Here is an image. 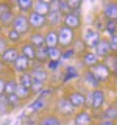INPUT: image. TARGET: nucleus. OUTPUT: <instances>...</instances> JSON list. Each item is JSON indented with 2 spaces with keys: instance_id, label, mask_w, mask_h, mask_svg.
I'll return each instance as SVG.
<instances>
[{
  "instance_id": "obj_1",
  "label": "nucleus",
  "mask_w": 117,
  "mask_h": 125,
  "mask_svg": "<svg viewBox=\"0 0 117 125\" xmlns=\"http://www.w3.org/2000/svg\"><path fill=\"white\" fill-rule=\"evenodd\" d=\"M56 33H58V44L61 47H69L75 41V33H73V30H70L64 25H62Z\"/></svg>"
},
{
  "instance_id": "obj_2",
  "label": "nucleus",
  "mask_w": 117,
  "mask_h": 125,
  "mask_svg": "<svg viewBox=\"0 0 117 125\" xmlns=\"http://www.w3.org/2000/svg\"><path fill=\"white\" fill-rule=\"evenodd\" d=\"M11 27H13L14 31H17L19 34H25L30 31V23H28V17L25 14H17L13 17V22H11Z\"/></svg>"
},
{
  "instance_id": "obj_3",
  "label": "nucleus",
  "mask_w": 117,
  "mask_h": 125,
  "mask_svg": "<svg viewBox=\"0 0 117 125\" xmlns=\"http://www.w3.org/2000/svg\"><path fill=\"white\" fill-rule=\"evenodd\" d=\"M89 72H91L92 75L100 81V83H105V81H108L109 77H111V72H109V69L105 66V62H98V64L92 66V67L89 69Z\"/></svg>"
},
{
  "instance_id": "obj_4",
  "label": "nucleus",
  "mask_w": 117,
  "mask_h": 125,
  "mask_svg": "<svg viewBox=\"0 0 117 125\" xmlns=\"http://www.w3.org/2000/svg\"><path fill=\"white\" fill-rule=\"evenodd\" d=\"M62 25L67 27L70 30L80 28L81 25V17H80V11H70L62 17Z\"/></svg>"
},
{
  "instance_id": "obj_5",
  "label": "nucleus",
  "mask_w": 117,
  "mask_h": 125,
  "mask_svg": "<svg viewBox=\"0 0 117 125\" xmlns=\"http://www.w3.org/2000/svg\"><path fill=\"white\" fill-rule=\"evenodd\" d=\"M28 23H30V28H34V31H41L44 27H47V17L31 11L28 14Z\"/></svg>"
},
{
  "instance_id": "obj_6",
  "label": "nucleus",
  "mask_w": 117,
  "mask_h": 125,
  "mask_svg": "<svg viewBox=\"0 0 117 125\" xmlns=\"http://www.w3.org/2000/svg\"><path fill=\"white\" fill-rule=\"evenodd\" d=\"M83 42L86 44V47H95L100 42V33L94 28H88L84 31V36H83Z\"/></svg>"
},
{
  "instance_id": "obj_7",
  "label": "nucleus",
  "mask_w": 117,
  "mask_h": 125,
  "mask_svg": "<svg viewBox=\"0 0 117 125\" xmlns=\"http://www.w3.org/2000/svg\"><path fill=\"white\" fill-rule=\"evenodd\" d=\"M19 49L17 47H8V49L3 52L2 55H0V61L3 62V64H13V62L17 60V56H19Z\"/></svg>"
},
{
  "instance_id": "obj_8",
  "label": "nucleus",
  "mask_w": 117,
  "mask_h": 125,
  "mask_svg": "<svg viewBox=\"0 0 117 125\" xmlns=\"http://www.w3.org/2000/svg\"><path fill=\"white\" fill-rule=\"evenodd\" d=\"M31 64H33V62H31L30 60H27L25 56H22V55H19L17 56V60H16L13 64V69L16 70V72H20V73H25V72H28V69L31 67Z\"/></svg>"
},
{
  "instance_id": "obj_9",
  "label": "nucleus",
  "mask_w": 117,
  "mask_h": 125,
  "mask_svg": "<svg viewBox=\"0 0 117 125\" xmlns=\"http://www.w3.org/2000/svg\"><path fill=\"white\" fill-rule=\"evenodd\" d=\"M94 53L97 55V56H101V58H108L109 55H111V49H109V44L106 39H100V42L94 47Z\"/></svg>"
},
{
  "instance_id": "obj_10",
  "label": "nucleus",
  "mask_w": 117,
  "mask_h": 125,
  "mask_svg": "<svg viewBox=\"0 0 117 125\" xmlns=\"http://www.w3.org/2000/svg\"><path fill=\"white\" fill-rule=\"evenodd\" d=\"M103 16L106 21H116L117 19V2H108L103 5Z\"/></svg>"
},
{
  "instance_id": "obj_11",
  "label": "nucleus",
  "mask_w": 117,
  "mask_h": 125,
  "mask_svg": "<svg viewBox=\"0 0 117 125\" xmlns=\"http://www.w3.org/2000/svg\"><path fill=\"white\" fill-rule=\"evenodd\" d=\"M56 106H58V111H59L62 116H67L69 117V116H72L73 113H75V108H73L72 105H70V102L67 99H64V97L58 100V105H56Z\"/></svg>"
},
{
  "instance_id": "obj_12",
  "label": "nucleus",
  "mask_w": 117,
  "mask_h": 125,
  "mask_svg": "<svg viewBox=\"0 0 117 125\" xmlns=\"http://www.w3.org/2000/svg\"><path fill=\"white\" fill-rule=\"evenodd\" d=\"M47 106V99H42V97H38L36 100H33L28 105L27 111H30L28 114H36V113H41L42 109Z\"/></svg>"
},
{
  "instance_id": "obj_13",
  "label": "nucleus",
  "mask_w": 117,
  "mask_h": 125,
  "mask_svg": "<svg viewBox=\"0 0 117 125\" xmlns=\"http://www.w3.org/2000/svg\"><path fill=\"white\" fill-rule=\"evenodd\" d=\"M67 100L70 102V105H72L73 108H83L84 106V95L81 92H78V91H73V92H70L69 95H67Z\"/></svg>"
},
{
  "instance_id": "obj_14",
  "label": "nucleus",
  "mask_w": 117,
  "mask_h": 125,
  "mask_svg": "<svg viewBox=\"0 0 117 125\" xmlns=\"http://www.w3.org/2000/svg\"><path fill=\"white\" fill-rule=\"evenodd\" d=\"M105 92L100 91V89H95V91H92V105L91 108L94 109H100L101 106L105 105Z\"/></svg>"
},
{
  "instance_id": "obj_15",
  "label": "nucleus",
  "mask_w": 117,
  "mask_h": 125,
  "mask_svg": "<svg viewBox=\"0 0 117 125\" xmlns=\"http://www.w3.org/2000/svg\"><path fill=\"white\" fill-rule=\"evenodd\" d=\"M19 53H20L22 56H25L27 60H30V61H33L34 58H36V49H34L30 42H23L22 47L19 49Z\"/></svg>"
},
{
  "instance_id": "obj_16",
  "label": "nucleus",
  "mask_w": 117,
  "mask_h": 125,
  "mask_svg": "<svg viewBox=\"0 0 117 125\" xmlns=\"http://www.w3.org/2000/svg\"><path fill=\"white\" fill-rule=\"evenodd\" d=\"M30 44L34 47V49H39V47H45V38L41 31H33L30 34Z\"/></svg>"
},
{
  "instance_id": "obj_17",
  "label": "nucleus",
  "mask_w": 117,
  "mask_h": 125,
  "mask_svg": "<svg viewBox=\"0 0 117 125\" xmlns=\"http://www.w3.org/2000/svg\"><path fill=\"white\" fill-rule=\"evenodd\" d=\"M33 11L41 16H47L50 13V3L45 2V0H38V2L33 3Z\"/></svg>"
},
{
  "instance_id": "obj_18",
  "label": "nucleus",
  "mask_w": 117,
  "mask_h": 125,
  "mask_svg": "<svg viewBox=\"0 0 117 125\" xmlns=\"http://www.w3.org/2000/svg\"><path fill=\"white\" fill-rule=\"evenodd\" d=\"M91 124H92V116L88 111L78 113L73 119V125H91Z\"/></svg>"
},
{
  "instance_id": "obj_19",
  "label": "nucleus",
  "mask_w": 117,
  "mask_h": 125,
  "mask_svg": "<svg viewBox=\"0 0 117 125\" xmlns=\"http://www.w3.org/2000/svg\"><path fill=\"white\" fill-rule=\"evenodd\" d=\"M45 17H47V25L56 27V25H61L62 23V17H64V16H62L59 11H50Z\"/></svg>"
},
{
  "instance_id": "obj_20",
  "label": "nucleus",
  "mask_w": 117,
  "mask_h": 125,
  "mask_svg": "<svg viewBox=\"0 0 117 125\" xmlns=\"http://www.w3.org/2000/svg\"><path fill=\"white\" fill-rule=\"evenodd\" d=\"M30 75L33 77V80L41 81V83H45L47 78H49V72L44 67H33V70L30 72Z\"/></svg>"
},
{
  "instance_id": "obj_21",
  "label": "nucleus",
  "mask_w": 117,
  "mask_h": 125,
  "mask_svg": "<svg viewBox=\"0 0 117 125\" xmlns=\"http://www.w3.org/2000/svg\"><path fill=\"white\" fill-rule=\"evenodd\" d=\"M44 38H45V47H47V49L58 47V33L53 28L47 31V34H44Z\"/></svg>"
},
{
  "instance_id": "obj_22",
  "label": "nucleus",
  "mask_w": 117,
  "mask_h": 125,
  "mask_svg": "<svg viewBox=\"0 0 117 125\" xmlns=\"http://www.w3.org/2000/svg\"><path fill=\"white\" fill-rule=\"evenodd\" d=\"M101 119H103V120H111V122H116V120H117V106H116V103L105 109Z\"/></svg>"
},
{
  "instance_id": "obj_23",
  "label": "nucleus",
  "mask_w": 117,
  "mask_h": 125,
  "mask_svg": "<svg viewBox=\"0 0 117 125\" xmlns=\"http://www.w3.org/2000/svg\"><path fill=\"white\" fill-rule=\"evenodd\" d=\"M83 64L88 66V67H92V66L98 64V56L94 52H86L83 55Z\"/></svg>"
},
{
  "instance_id": "obj_24",
  "label": "nucleus",
  "mask_w": 117,
  "mask_h": 125,
  "mask_svg": "<svg viewBox=\"0 0 117 125\" xmlns=\"http://www.w3.org/2000/svg\"><path fill=\"white\" fill-rule=\"evenodd\" d=\"M38 125H62V120H61L58 116L49 114V116L42 117V119L38 122Z\"/></svg>"
},
{
  "instance_id": "obj_25",
  "label": "nucleus",
  "mask_w": 117,
  "mask_h": 125,
  "mask_svg": "<svg viewBox=\"0 0 117 125\" xmlns=\"http://www.w3.org/2000/svg\"><path fill=\"white\" fill-rule=\"evenodd\" d=\"M33 0H17L16 5H17L20 13H31L33 11Z\"/></svg>"
},
{
  "instance_id": "obj_26",
  "label": "nucleus",
  "mask_w": 117,
  "mask_h": 125,
  "mask_svg": "<svg viewBox=\"0 0 117 125\" xmlns=\"http://www.w3.org/2000/svg\"><path fill=\"white\" fill-rule=\"evenodd\" d=\"M61 53L62 50L59 47H52V49H47V56L49 61H61Z\"/></svg>"
},
{
  "instance_id": "obj_27",
  "label": "nucleus",
  "mask_w": 117,
  "mask_h": 125,
  "mask_svg": "<svg viewBox=\"0 0 117 125\" xmlns=\"http://www.w3.org/2000/svg\"><path fill=\"white\" fill-rule=\"evenodd\" d=\"M31 83H33V77L30 75V72H25L22 73L20 78H19V86H22V88H27V89H31Z\"/></svg>"
},
{
  "instance_id": "obj_28",
  "label": "nucleus",
  "mask_w": 117,
  "mask_h": 125,
  "mask_svg": "<svg viewBox=\"0 0 117 125\" xmlns=\"http://www.w3.org/2000/svg\"><path fill=\"white\" fill-rule=\"evenodd\" d=\"M77 77H78V69L73 67V66H67L66 72H64V77H62V81L67 83V81H70L72 78H77Z\"/></svg>"
},
{
  "instance_id": "obj_29",
  "label": "nucleus",
  "mask_w": 117,
  "mask_h": 125,
  "mask_svg": "<svg viewBox=\"0 0 117 125\" xmlns=\"http://www.w3.org/2000/svg\"><path fill=\"white\" fill-rule=\"evenodd\" d=\"M105 66L109 69V72L117 73V55H109V56L106 58V62H105Z\"/></svg>"
},
{
  "instance_id": "obj_30",
  "label": "nucleus",
  "mask_w": 117,
  "mask_h": 125,
  "mask_svg": "<svg viewBox=\"0 0 117 125\" xmlns=\"http://www.w3.org/2000/svg\"><path fill=\"white\" fill-rule=\"evenodd\" d=\"M16 89H17L16 80H5V89H3V94H5V95L16 94Z\"/></svg>"
},
{
  "instance_id": "obj_31",
  "label": "nucleus",
  "mask_w": 117,
  "mask_h": 125,
  "mask_svg": "<svg viewBox=\"0 0 117 125\" xmlns=\"http://www.w3.org/2000/svg\"><path fill=\"white\" fill-rule=\"evenodd\" d=\"M6 41H10L11 44H17V42H20V39H22V34H19L17 31H14L13 28H11L10 31L6 33Z\"/></svg>"
},
{
  "instance_id": "obj_32",
  "label": "nucleus",
  "mask_w": 117,
  "mask_h": 125,
  "mask_svg": "<svg viewBox=\"0 0 117 125\" xmlns=\"http://www.w3.org/2000/svg\"><path fill=\"white\" fill-rule=\"evenodd\" d=\"M34 60H38V62H44L49 60V56H47V47H39V49H36V58Z\"/></svg>"
},
{
  "instance_id": "obj_33",
  "label": "nucleus",
  "mask_w": 117,
  "mask_h": 125,
  "mask_svg": "<svg viewBox=\"0 0 117 125\" xmlns=\"http://www.w3.org/2000/svg\"><path fill=\"white\" fill-rule=\"evenodd\" d=\"M84 81H86V84H91L92 88H98V86H100V81L97 80V78L94 77L92 73L89 72V70L84 73Z\"/></svg>"
},
{
  "instance_id": "obj_34",
  "label": "nucleus",
  "mask_w": 117,
  "mask_h": 125,
  "mask_svg": "<svg viewBox=\"0 0 117 125\" xmlns=\"http://www.w3.org/2000/svg\"><path fill=\"white\" fill-rule=\"evenodd\" d=\"M6 100H8V106L10 109H14L20 105V99H19L16 94H11V95H6Z\"/></svg>"
},
{
  "instance_id": "obj_35",
  "label": "nucleus",
  "mask_w": 117,
  "mask_h": 125,
  "mask_svg": "<svg viewBox=\"0 0 117 125\" xmlns=\"http://www.w3.org/2000/svg\"><path fill=\"white\" fill-rule=\"evenodd\" d=\"M16 95L19 97V99H28V97L31 95V91L30 89H27V88H22V86H19L17 84V89H16Z\"/></svg>"
},
{
  "instance_id": "obj_36",
  "label": "nucleus",
  "mask_w": 117,
  "mask_h": 125,
  "mask_svg": "<svg viewBox=\"0 0 117 125\" xmlns=\"http://www.w3.org/2000/svg\"><path fill=\"white\" fill-rule=\"evenodd\" d=\"M105 30L108 31L109 34H116L117 33V23H116V21H106V25H105Z\"/></svg>"
},
{
  "instance_id": "obj_37",
  "label": "nucleus",
  "mask_w": 117,
  "mask_h": 125,
  "mask_svg": "<svg viewBox=\"0 0 117 125\" xmlns=\"http://www.w3.org/2000/svg\"><path fill=\"white\" fill-rule=\"evenodd\" d=\"M10 106H8V100H6V95H0V114H6Z\"/></svg>"
},
{
  "instance_id": "obj_38",
  "label": "nucleus",
  "mask_w": 117,
  "mask_h": 125,
  "mask_svg": "<svg viewBox=\"0 0 117 125\" xmlns=\"http://www.w3.org/2000/svg\"><path fill=\"white\" fill-rule=\"evenodd\" d=\"M75 49H67L66 52H62L61 53V61H66V60H70V58H73L75 56Z\"/></svg>"
},
{
  "instance_id": "obj_39",
  "label": "nucleus",
  "mask_w": 117,
  "mask_h": 125,
  "mask_svg": "<svg viewBox=\"0 0 117 125\" xmlns=\"http://www.w3.org/2000/svg\"><path fill=\"white\" fill-rule=\"evenodd\" d=\"M42 89H44V83H41V81H36L33 80V83H31V92H41Z\"/></svg>"
},
{
  "instance_id": "obj_40",
  "label": "nucleus",
  "mask_w": 117,
  "mask_h": 125,
  "mask_svg": "<svg viewBox=\"0 0 117 125\" xmlns=\"http://www.w3.org/2000/svg\"><path fill=\"white\" fill-rule=\"evenodd\" d=\"M10 11H13L11 10V5L8 2H0V17H2L3 14H6V13H10Z\"/></svg>"
},
{
  "instance_id": "obj_41",
  "label": "nucleus",
  "mask_w": 117,
  "mask_h": 125,
  "mask_svg": "<svg viewBox=\"0 0 117 125\" xmlns=\"http://www.w3.org/2000/svg\"><path fill=\"white\" fill-rule=\"evenodd\" d=\"M108 44H109V49H111V52H117V33L111 36V39L108 41Z\"/></svg>"
},
{
  "instance_id": "obj_42",
  "label": "nucleus",
  "mask_w": 117,
  "mask_h": 125,
  "mask_svg": "<svg viewBox=\"0 0 117 125\" xmlns=\"http://www.w3.org/2000/svg\"><path fill=\"white\" fill-rule=\"evenodd\" d=\"M67 5L70 8V11H78L81 6V0H70V2H67Z\"/></svg>"
},
{
  "instance_id": "obj_43",
  "label": "nucleus",
  "mask_w": 117,
  "mask_h": 125,
  "mask_svg": "<svg viewBox=\"0 0 117 125\" xmlns=\"http://www.w3.org/2000/svg\"><path fill=\"white\" fill-rule=\"evenodd\" d=\"M61 66V61H49L47 62V70H50V72H55V70H58Z\"/></svg>"
},
{
  "instance_id": "obj_44",
  "label": "nucleus",
  "mask_w": 117,
  "mask_h": 125,
  "mask_svg": "<svg viewBox=\"0 0 117 125\" xmlns=\"http://www.w3.org/2000/svg\"><path fill=\"white\" fill-rule=\"evenodd\" d=\"M8 49V41L5 38H0V55H2L5 50Z\"/></svg>"
},
{
  "instance_id": "obj_45",
  "label": "nucleus",
  "mask_w": 117,
  "mask_h": 125,
  "mask_svg": "<svg viewBox=\"0 0 117 125\" xmlns=\"http://www.w3.org/2000/svg\"><path fill=\"white\" fill-rule=\"evenodd\" d=\"M97 125H116V122H111V120H103V119H101Z\"/></svg>"
},
{
  "instance_id": "obj_46",
  "label": "nucleus",
  "mask_w": 117,
  "mask_h": 125,
  "mask_svg": "<svg viewBox=\"0 0 117 125\" xmlns=\"http://www.w3.org/2000/svg\"><path fill=\"white\" fill-rule=\"evenodd\" d=\"M34 124H36V117L34 116H31V117L27 119V125H34Z\"/></svg>"
},
{
  "instance_id": "obj_47",
  "label": "nucleus",
  "mask_w": 117,
  "mask_h": 125,
  "mask_svg": "<svg viewBox=\"0 0 117 125\" xmlns=\"http://www.w3.org/2000/svg\"><path fill=\"white\" fill-rule=\"evenodd\" d=\"M3 89H5V80L0 77V95H3Z\"/></svg>"
},
{
  "instance_id": "obj_48",
  "label": "nucleus",
  "mask_w": 117,
  "mask_h": 125,
  "mask_svg": "<svg viewBox=\"0 0 117 125\" xmlns=\"http://www.w3.org/2000/svg\"><path fill=\"white\" fill-rule=\"evenodd\" d=\"M3 69H5V64H3V62H2V61H0V72H2V70H3Z\"/></svg>"
},
{
  "instance_id": "obj_49",
  "label": "nucleus",
  "mask_w": 117,
  "mask_h": 125,
  "mask_svg": "<svg viewBox=\"0 0 117 125\" xmlns=\"http://www.w3.org/2000/svg\"><path fill=\"white\" fill-rule=\"evenodd\" d=\"M116 106H117V100H116Z\"/></svg>"
},
{
  "instance_id": "obj_50",
  "label": "nucleus",
  "mask_w": 117,
  "mask_h": 125,
  "mask_svg": "<svg viewBox=\"0 0 117 125\" xmlns=\"http://www.w3.org/2000/svg\"><path fill=\"white\" fill-rule=\"evenodd\" d=\"M116 23H117V19H116Z\"/></svg>"
},
{
  "instance_id": "obj_51",
  "label": "nucleus",
  "mask_w": 117,
  "mask_h": 125,
  "mask_svg": "<svg viewBox=\"0 0 117 125\" xmlns=\"http://www.w3.org/2000/svg\"><path fill=\"white\" fill-rule=\"evenodd\" d=\"M91 125H92V124H91Z\"/></svg>"
}]
</instances>
